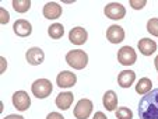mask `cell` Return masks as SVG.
Masks as SVG:
<instances>
[{
	"label": "cell",
	"mask_w": 158,
	"mask_h": 119,
	"mask_svg": "<svg viewBox=\"0 0 158 119\" xmlns=\"http://www.w3.org/2000/svg\"><path fill=\"white\" fill-rule=\"evenodd\" d=\"M4 119H24L21 115H9V116H6Z\"/></svg>",
	"instance_id": "cell-28"
},
{
	"label": "cell",
	"mask_w": 158,
	"mask_h": 119,
	"mask_svg": "<svg viewBox=\"0 0 158 119\" xmlns=\"http://www.w3.org/2000/svg\"><path fill=\"white\" fill-rule=\"evenodd\" d=\"M31 90H32V94L35 95L36 98H46L52 94L53 91V86L52 83L48 80V79H38L32 83L31 86Z\"/></svg>",
	"instance_id": "cell-3"
},
{
	"label": "cell",
	"mask_w": 158,
	"mask_h": 119,
	"mask_svg": "<svg viewBox=\"0 0 158 119\" xmlns=\"http://www.w3.org/2000/svg\"><path fill=\"white\" fill-rule=\"evenodd\" d=\"M146 4H147L146 0H140V2H139V0H130V6L133 7L134 10H140V9H143V7L146 6Z\"/></svg>",
	"instance_id": "cell-24"
},
{
	"label": "cell",
	"mask_w": 158,
	"mask_h": 119,
	"mask_svg": "<svg viewBox=\"0 0 158 119\" xmlns=\"http://www.w3.org/2000/svg\"><path fill=\"white\" fill-rule=\"evenodd\" d=\"M48 34L52 39H60L63 35H64V27L59 23L52 24L51 27H49V30H48Z\"/></svg>",
	"instance_id": "cell-19"
},
{
	"label": "cell",
	"mask_w": 158,
	"mask_h": 119,
	"mask_svg": "<svg viewBox=\"0 0 158 119\" xmlns=\"http://www.w3.org/2000/svg\"><path fill=\"white\" fill-rule=\"evenodd\" d=\"M66 62L73 69L81 70L88 63V55L84 51H81V49H73V51H70L69 53L66 55Z\"/></svg>",
	"instance_id": "cell-2"
},
{
	"label": "cell",
	"mask_w": 158,
	"mask_h": 119,
	"mask_svg": "<svg viewBox=\"0 0 158 119\" xmlns=\"http://www.w3.org/2000/svg\"><path fill=\"white\" fill-rule=\"evenodd\" d=\"M154 63H155V69H157V71H158V56H157V57H155Z\"/></svg>",
	"instance_id": "cell-29"
},
{
	"label": "cell",
	"mask_w": 158,
	"mask_h": 119,
	"mask_svg": "<svg viewBox=\"0 0 158 119\" xmlns=\"http://www.w3.org/2000/svg\"><path fill=\"white\" fill-rule=\"evenodd\" d=\"M46 119H64V118H63V115H60V113H57V112H51L46 116Z\"/></svg>",
	"instance_id": "cell-25"
},
{
	"label": "cell",
	"mask_w": 158,
	"mask_h": 119,
	"mask_svg": "<svg viewBox=\"0 0 158 119\" xmlns=\"http://www.w3.org/2000/svg\"><path fill=\"white\" fill-rule=\"evenodd\" d=\"M139 51L144 55V56H150L157 51V42L152 41L150 38H143L139 41Z\"/></svg>",
	"instance_id": "cell-15"
},
{
	"label": "cell",
	"mask_w": 158,
	"mask_h": 119,
	"mask_svg": "<svg viewBox=\"0 0 158 119\" xmlns=\"http://www.w3.org/2000/svg\"><path fill=\"white\" fill-rule=\"evenodd\" d=\"M10 21V14L6 9H2L0 7V23L2 24H7Z\"/></svg>",
	"instance_id": "cell-23"
},
{
	"label": "cell",
	"mask_w": 158,
	"mask_h": 119,
	"mask_svg": "<svg viewBox=\"0 0 158 119\" xmlns=\"http://www.w3.org/2000/svg\"><path fill=\"white\" fill-rule=\"evenodd\" d=\"M13 9L17 13H27L31 7L30 0H13Z\"/></svg>",
	"instance_id": "cell-20"
},
{
	"label": "cell",
	"mask_w": 158,
	"mask_h": 119,
	"mask_svg": "<svg viewBox=\"0 0 158 119\" xmlns=\"http://www.w3.org/2000/svg\"><path fill=\"white\" fill-rule=\"evenodd\" d=\"M11 101H13V105L15 107V109L21 111V112H23V111H27L31 105V98L28 97V94L25 91L14 92Z\"/></svg>",
	"instance_id": "cell-6"
},
{
	"label": "cell",
	"mask_w": 158,
	"mask_h": 119,
	"mask_svg": "<svg viewBox=\"0 0 158 119\" xmlns=\"http://www.w3.org/2000/svg\"><path fill=\"white\" fill-rule=\"evenodd\" d=\"M151 87H152L151 80L147 77H143L137 81V84H136V92L140 95H146L147 92L151 91Z\"/></svg>",
	"instance_id": "cell-18"
},
{
	"label": "cell",
	"mask_w": 158,
	"mask_h": 119,
	"mask_svg": "<svg viewBox=\"0 0 158 119\" xmlns=\"http://www.w3.org/2000/svg\"><path fill=\"white\" fill-rule=\"evenodd\" d=\"M25 57H27V60H28V63H30V65L36 66V65H41V63L44 62L45 53H44V51H42L41 48H35V46H34V48H30V49H28Z\"/></svg>",
	"instance_id": "cell-13"
},
{
	"label": "cell",
	"mask_w": 158,
	"mask_h": 119,
	"mask_svg": "<svg viewBox=\"0 0 158 119\" xmlns=\"http://www.w3.org/2000/svg\"><path fill=\"white\" fill-rule=\"evenodd\" d=\"M105 15L110 20H122L126 15V10L125 7L120 3H109L105 7Z\"/></svg>",
	"instance_id": "cell-7"
},
{
	"label": "cell",
	"mask_w": 158,
	"mask_h": 119,
	"mask_svg": "<svg viewBox=\"0 0 158 119\" xmlns=\"http://www.w3.org/2000/svg\"><path fill=\"white\" fill-rule=\"evenodd\" d=\"M88 34L84 30L83 27H74L72 31L69 32V39L72 41V44L74 45H83L87 42Z\"/></svg>",
	"instance_id": "cell-11"
},
{
	"label": "cell",
	"mask_w": 158,
	"mask_h": 119,
	"mask_svg": "<svg viewBox=\"0 0 158 119\" xmlns=\"http://www.w3.org/2000/svg\"><path fill=\"white\" fill-rule=\"evenodd\" d=\"M42 13H44L45 18H48V20H56V18H59L60 15H62V7H60V4L56 3V2H49V3H46L44 6Z\"/></svg>",
	"instance_id": "cell-9"
},
{
	"label": "cell",
	"mask_w": 158,
	"mask_h": 119,
	"mask_svg": "<svg viewBox=\"0 0 158 119\" xmlns=\"http://www.w3.org/2000/svg\"><path fill=\"white\" fill-rule=\"evenodd\" d=\"M137 113L140 119H158V88L141 97Z\"/></svg>",
	"instance_id": "cell-1"
},
{
	"label": "cell",
	"mask_w": 158,
	"mask_h": 119,
	"mask_svg": "<svg viewBox=\"0 0 158 119\" xmlns=\"http://www.w3.org/2000/svg\"><path fill=\"white\" fill-rule=\"evenodd\" d=\"M93 119H108V118L105 116V113H102V112H95V115H94Z\"/></svg>",
	"instance_id": "cell-26"
},
{
	"label": "cell",
	"mask_w": 158,
	"mask_h": 119,
	"mask_svg": "<svg viewBox=\"0 0 158 119\" xmlns=\"http://www.w3.org/2000/svg\"><path fill=\"white\" fill-rule=\"evenodd\" d=\"M73 100H74V95L69 91H63L60 92L59 95L56 97V107L62 111L69 109L73 104Z\"/></svg>",
	"instance_id": "cell-14"
},
{
	"label": "cell",
	"mask_w": 158,
	"mask_h": 119,
	"mask_svg": "<svg viewBox=\"0 0 158 119\" xmlns=\"http://www.w3.org/2000/svg\"><path fill=\"white\" fill-rule=\"evenodd\" d=\"M0 63H2V65H0V71L3 73V71L6 70V59H4V57H2V59H0Z\"/></svg>",
	"instance_id": "cell-27"
},
{
	"label": "cell",
	"mask_w": 158,
	"mask_h": 119,
	"mask_svg": "<svg viewBox=\"0 0 158 119\" xmlns=\"http://www.w3.org/2000/svg\"><path fill=\"white\" fill-rule=\"evenodd\" d=\"M116 118L118 119H133V112L130 108L120 107L116 109Z\"/></svg>",
	"instance_id": "cell-21"
},
{
	"label": "cell",
	"mask_w": 158,
	"mask_h": 119,
	"mask_svg": "<svg viewBox=\"0 0 158 119\" xmlns=\"http://www.w3.org/2000/svg\"><path fill=\"white\" fill-rule=\"evenodd\" d=\"M104 107L106 108V111H109V112H114L115 109L118 108V97H116V92L112 91V90H109V91L105 92L104 95Z\"/></svg>",
	"instance_id": "cell-17"
},
{
	"label": "cell",
	"mask_w": 158,
	"mask_h": 119,
	"mask_svg": "<svg viewBox=\"0 0 158 119\" xmlns=\"http://www.w3.org/2000/svg\"><path fill=\"white\" fill-rule=\"evenodd\" d=\"M118 60L123 66H131L137 60V55L131 46H122L118 51Z\"/></svg>",
	"instance_id": "cell-4"
},
{
	"label": "cell",
	"mask_w": 158,
	"mask_h": 119,
	"mask_svg": "<svg viewBox=\"0 0 158 119\" xmlns=\"http://www.w3.org/2000/svg\"><path fill=\"white\" fill-rule=\"evenodd\" d=\"M106 38L112 44H119L125 39V30L120 25H110L106 31Z\"/></svg>",
	"instance_id": "cell-10"
},
{
	"label": "cell",
	"mask_w": 158,
	"mask_h": 119,
	"mask_svg": "<svg viewBox=\"0 0 158 119\" xmlns=\"http://www.w3.org/2000/svg\"><path fill=\"white\" fill-rule=\"evenodd\" d=\"M76 81H77L76 74L69 70H64L62 73H59L56 77L57 87H60V88H70V87H73L76 84Z\"/></svg>",
	"instance_id": "cell-8"
},
{
	"label": "cell",
	"mask_w": 158,
	"mask_h": 119,
	"mask_svg": "<svg viewBox=\"0 0 158 119\" xmlns=\"http://www.w3.org/2000/svg\"><path fill=\"white\" fill-rule=\"evenodd\" d=\"M147 31L151 35L158 36V18H150L147 23Z\"/></svg>",
	"instance_id": "cell-22"
},
{
	"label": "cell",
	"mask_w": 158,
	"mask_h": 119,
	"mask_svg": "<svg viewBox=\"0 0 158 119\" xmlns=\"http://www.w3.org/2000/svg\"><path fill=\"white\" fill-rule=\"evenodd\" d=\"M134 80H136V73L133 70H123L118 76V83L122 88H129Z\"/></svg>",
	"instance_id": "cell-16"
},
{
	"label": "cell",
	"mask_w": 158,
	"mask_h": 119,
	"mask_svg": "<svg viewBox=\"0 0 158 119\" xmlns=\"http://www.w3.org/2000/svg\"><path fill=\"white\" fill-rule=\"evenodd\" d=\"M91 112H93V102L87 98L80 100L74 108V116L77 119H88Z\"/></svg>",
	"instance_id": "cell-5"
},
{
	"label": "cell",
	"mask_w": 158,
	"mask_h": 119,
	"mask_svg": "<svg viewBox=\"0 0 158 119\" xmlns=\"http://www.w3.org/2000/svg\"><path fill=\"white\" fill-rule=\"evenodd\" d=\"M13 30L18 36H30L32 32V25L27 20H17L13 25Z\"/></svg>",
	"instance_id": "cell-12"
}]
</instances>
